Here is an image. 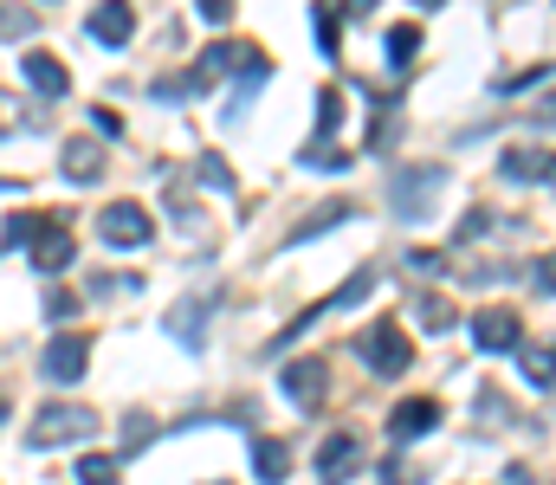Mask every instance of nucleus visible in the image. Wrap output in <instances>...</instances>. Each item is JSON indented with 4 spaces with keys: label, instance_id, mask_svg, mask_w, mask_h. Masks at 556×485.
<instances>
[{
    "label": "nucleus",
    "instance_id": "nucleus-12",
    "mask_svg": "<svg viewBox=\"0 0 556 485\" xmlns=\"http://www.w3.org/2000/svg\"><path fill=\"white\" fill-rule=\"evenodd\" d=\"M440 427V401L433 395H408V401H395V414H389V434L395 441H420V434H433Z\"/></svg>",
    "mask_w": 556,
    "mask_h": 485
},
{
    "label": "nucleus",
    "instance_id": "nucleus-31",
    "mask_svg": "<svg viewBox=\"0 0 556 485\" xmlns=\"http://www.w3.org/2000/svg\"><path fill=\"white\" fill-rule=\"evenodd\" d=\"M149 441H155V421H149V414H130V421H124V447L137 454V447H149Z\"/></svg>",
    "mask_w": 556,
    "mask_h": 485
},
{
    "label": "nucleus",
    "instance_id": "nucleus-14",
    "mask_svg": "<svg viewBox=\"0 0 556 485\" xmlns=\"http://www.w3.org/2000/svg\"><path fill=\"white\" fill-rule=\"evenodd\" d=\"M59 168H65V181H72V188H91V181H104V150H98V143H85V137H72V143L59 150Z\"/></svg>",
    "mask_w": 556,
    "mask_h": 485
},
{
    "label": "nucleus",
    "instance_id": "nucleus-29",
    "mask_svg": "<svg viewBox=\"0 0 556 485\" xmlns=\"http://www.w3.org/2000/svg\"><path fill=\"white\" fill-rule=\"evenodd\" d=\"M311 20H317V46H324V52H337V0H317V7H311Z\"/></svg>",
    "mask_w": 556,
    "mask_h": 485
},
{
    "label": "nucleus",
    "instance_id": "nucleus-21",
    "mask_svg": "<svg viewBox=\"0 0 556 485\" xmlns=\"http://www.w3.org/2000/svg\"><path fill=\"white\" fill-rule=\"evenodd\" d=\"M544 156H551V150L518 143V150H505V156H498V175H505V181H544Z\"/></svg>",
    "mask_w": 556,
    "mask_h": 485
},
{
    "label": "nucleus",
    "instance_id": "nucleus-19",
    "mask_svg": "<svg viewBox=\"0 0 556 485\" xmlns=\"http://www.w3.org/2000/svg\"><path fill=\"white\" fill-rule=\"evenodd\" d=\"M337 220H356V201L350 194H337V201H324V207H311L298 227H291V240H317V233H330Z\"/></svg>",
    "mask_w": 556,
    "mask_h": 485
},
{
    "label": "nucleus",
    "instance_id": "nucleus-33",
    "mask_svg": "<svg viewBox=\"0 0 556 485\" xmlns=\"http://www.w3.org/2000/svg\"><path fill=\"white\" fill-rule=\"evenodd\" d=\"M72 311H78V292L52 285V292H46V318H72Z\"/></svg>",
    "mask_w": 556,
    "mask_h": 485
},
{
    "label": "nucleus",
    "instance_id": "nucleus-30",
    "mask_svg": "<svg viewBox=\"0 0 556 485\" xmlns=\"http://www.w3.org/2000/svg\"><path fill=\"white\" fill-rule=\"evenodd\" d=\"M33 233H39L33 214H7V220H0V240H7V246H33Z\"/></svg>",
    "mask_w": 556,
    "mask_h": 485
},
{
    "label": "nucleus",
    "instance_id": "nucleus-3",
    "mask_svg": "<svg viewBox=\"0 0 556 485\" xmlns=\"http://www.w3.org/2000/svg\"><path fill=\"white\" fill-rule=\"evenodd\" d=\"M278 388H285V401H291L298 414H317V408L330 401V362H324V356H298V362H285Z\"/></svg>",
    "mask_w": 556,
    "mask_h": 485
},
{
    "label": "nucleus",
    "instance_id": "nucleus-24",
    "mask_svg": "<svg viewBox=\"0 0 556 485\" xmlns=\"http://www.w3.org/2000/svg\"><path fill=\"white\" fill-rule=\"evenodd\" d=\"M194 175H201L207 188H220V194L233 188V168H227V156H220V150H201V156H194Z\"/></svg>",
    "mask_w": 556,
    "mask_h": 485
},
{
    "label": "nucleus",
    "instance_id": "nucleus-20",
    "mask_svg": "<svg viewBox=\"0 0 556 485\" xmlns=\"http://www.w3.org/2000/svg\"><path fill=\"white\" fill-rule=\"evenodd\" d=\"M518 369H525V382L531 388H556V343H518Z\"/></svg>",
    "mask_w": 556,
    "mask_h": 485
},
{
    "label": "nucleus",
    "instance_id": "nucleus-18",
    "mask_svg": "<svg viewBox=\"0 0 556 485\" xmlns=\"http://www.w3.org/2000/svg\"><path fill=\"white\" fill-rule=\"evenodd\" d=\"M266 78H273V59H266V52H247V78H240V91H233V104H227V124H240V117L253 111V98L266 91Z\"/></svg>",
    "mask_w": 556,
    "mask_h": 485
},
{
    "label": "nucleus",
    "instance_id": "nucleus-40",
    "mask_svg": "<svg viewBox=\"0 0 556 485\" xmlns=\"http://www.w3.org/2000/svg\"><path fill=\"white\" fill-rule=\"evenodd\" d=\"M415 7H440V0H415Z\"/></svg>",
    "mask_w": 556,
    "mask_h": 485
},
{
    "label": "nucleus",
    "instance_id": "nucleus-26",
    "mask_svg": "<svg viewBox=\"0 0 556 485\" xmlns=\"http://www.w3.org/2000/svg\"><path fill=\"white\" fill-rule=\"evenodd\" d=\"M78 485H117V460L111 454H85L78 460Z\"/></svg>",
    "mask_w": 556,
    "mask_h": 485
},
{
    "label": "nucleus",
    "instance_id": "nucleus-15",
    "mask_svg": "<svg viewBox=\"0 0 556 485\" xmlns=\"http://www.w3.org/2000/svg\"><path fill=\"white\" fill-rule=\"evenodd\" d=\"M20 72H26V85H33L39 98H65V91H72V72H65L52 52H26V59H20Z\"/></svg>",
    "mask_w": 556,
    "mask_h": 485
},
{
    "label": "nucleus",
    "instance_id": "nucleus-13",
    "mask_svg": "<svg viewBox=\"0 0 556 485\" xmlns=\"http://www.w3.org/2000/svg\"><path fill=\"white\" fill-rule=\"evenodd\" d=\"M130 33H137V7L130 0H104L91 13V39L98 46H130Z\"/></svg>",
    "mask_w": 556,
    "mask_h": 485
},
{
    "label": "nucleus",
    "instance_id": "nucleus-27",
    "mask_svg": "<svg viewBox=\"0 0 556 485\" xmlns=\"http://www.w3.org/2000/svg\"><path fill=\"white\" fill-rule=\"evenodd\" d=\"M39 20L26 13V7H13V0H0V39H26Z\"/></svg>",
    "mask_w": 556,
    "mask_h": 485
},
{
    "label": "nucleus",
    "instance_id": "nucleus-38",
    "mask_svg": "<svg viewBox=\"0 0 556 485\" xmlns=\"http://www.w3.org/2000/svg\"><path fill=\"white\" fill-rule=\"evenodd\" d=\"M376 7H382V0H350L343 13H376Z\"/></svg>",
    "mask_w": 556,
    "mask_h": 485
},
{
    "label": "nucleus",
    "instance_id": "nucleus-23",
    "mask_svg": "<svg viewBox=\"0 0 556 485\" xmlns=\"http://www.w3.org/2000/svg\"><path fill=\"white\" fill-rule=\"evenodd\" d=\"M382 52H389V65H408L420 52V26L415 20H402V26H389V39H382Z\"/></svg>",
    "mask_w": 556,
    "mask_h": 485
},
{
    "label": "nucleus",
    "instance_id": "nucleus-5",
    "mask_svg": "<svg viewBox=\"0 0 556 485\" xmlns=\"http://www.w3.org/2000/svg\"><path fill=\"white\" fill-rule=\"evenodd\" d=\"M98 240L117 246V253H130V246H149V240H155V220H149L142 201H111V207L98 214Z\"/></svg>",
    "mask_w": 556,
    "mask_h": 485
},
{
    "label": "nucleus",
    "instance_id": "nucleus-28",
    "mask_svg": "<svg viewBox=\"0 0 556 485\" xmlns=\"http://www.w3.org/2000/svg\"><path fill=\"white\" fill-rule=\"evenodd\" d=\"M298 162H304V168H350V150H330V143H304V150H298Z\"/></svg>",
    "mask_w": 556,
    "mask_h": 485
},
{
    "label": "nucleus",
    "instance_id": "nucleus-10",
    "mask_svg": "<svg viewBox=\"0 0 556 485\" xmlns=\"http://www.w3.org/2000/svg\"><path fill=\"white\" fill-rule=\"evenodd\" d=\"M363 473V441L356 434H330L324 447H317V480L324 485H343Z\"/></svg>",
    "mask_w": 556,
    "mask_h": 485
},
{
    "label": "nucleus",
    "instance_id": "nucleus-4",
    "mask_svg": "<svg viewBox=\"0 0 556 485\" xmlns=\"http://www.w3.org/2000/svg\"><path fill=\"white\" fill-rule=\"evenodd\" d=\"M85 369H91V336H85V330H59V336L39 349V375L59 382V388H65V382H85Z\"/></svg>",
    "mask_w": 556,
    "mask_h": 485
},
{
    "label": "nucleus",
    "instance_id": "nucleus-25",
    "mask_svg": "<svg viewBox=\"0 0 556 485\" xmlns=\"http://www.w3.org/2000/svg\"><path fill=\"white\" fill-rule=\"evenodd\" d=\"M337 130H343V98H337V85H330V91L317 98V143L337 137Z\"/></svg>",
    "mask_w": 556,
    "mask_h": 485
},
{
    "label": "nucleus",
    "instance_id": "nucleus-1",
    "mask_svg": "<svg viewBox=\"0 0 556 485\" xmlns=\"http://www.w3.org/2000/svg\"><path fill=\"white\" fill-rule=\"evenodd\" d=\"M356 356H363L382 382H395V375H408V369H415V343H408V330H402L395 318L356 330Z\"/></svg>",
    "mask_w": 556,
    "mask_h": 485
},
{
    "label": "nucleus",
    "instance_id": "nucleus-9",
    "mask_svg": "<svg viewBox=\"0 0 556 485\" xmlns=\"http://www.w3.org/2000/svg\"><path fill=\"white\" fill-rule=\"evenodd\" d=\"M369 292H376V272H356V279L343 285V292H330L324 305H311L304 318H291V330H285V336H278V343H273V356H278V349H285V343H291V336H304V330H311V323L324 318V311H350V305H363Z\"/></svg>",
    "mask_w": 556,
    "mask_h": 485
},
{
    "label": "nucleus",
    "instance_id": "nucleus-32",
    "mask_svg": "<svg viewBox=\"0 0 556 485\" xmlns=\"http://www.w3.org/2000/svg\"><path fill=\"white\" fill-rule=\"evenodd\" d=\"M20 124H26V104H20L13 91H0V137H13Z\"/></svg>",
    "mask_w": 556,
    "mask_h": 485
},
{
    "label": "nucleus",
    "instance_id": "nucleus-37",
    "mask_svg": "<svg viewBox=\"0 0 556 485\" xmlns=\"http://www.w3.org/2000/svg\"><path fill=\"white\" fill-rule=\"evenodd\" d=\"M531 124H551V130H556V91L544 98V104H538V117H531Z\"/></svg>",
    "mask_w": 556,
    "mask_h": 485
},
{
    "label": "nucleus",
    "instance_id": "nucleus-36",
    "mask_svg": "<svg viewBox=\"0 0 556 485\" xmlns=\"http://www.w3.org/2000/svg\"><path fill=\"white\" fill-rule=\"evenodd\" d=\"M194 13H201L207 26H227V20H233V0H194Z\"/></svg>",
    "mask_w": 556,
    "mask_h": 485
},
{
    "label": "nucleus",
    "instance_id": "nucleus-35",
    "mask_svg": "<svg viewBox=\"0 0 556 485\" xmlns=\"http://www.w3.org/2000/svg\"><path fill=\"white\" fill-rule=\"evenodd\" d=\"M91 124H98V137H124V117L111 104H91Z\"/></svg>",
    "mask_w": 556,
    "mask_h": 485
},
{
    "label": "nucleus",
    "instance_id": "nucleus-39",
    "mask_svg": "<svg viewBox=\"0 0 556 485\" xmlns=\"http://www.w3.org/2000/svg\"><path fill=\"white\" fill-rule=\"evenodd\" d=\"M544 181H556V150H551V156H544Z\"/></svg>",
    "mask_w": 556,
    "mask_h": 485
},
{
    "label": "nucleus",
    "instance_id": "nucleus-11",
    "mask_svg": "<svg viewBox=\"0 0 556 485\" xmlns=\"http://www.w3.org/2000/svg\"><path fill=\"white\" fill-rule=\"evenodd\" d=\"M214 305H220V292H214V285H207V292H194V298H181V305L168 311V336H175V343H188V349H201V343H207V330H201V323H207Z\"/></svg>",
    "mask_w": 556,
    "mask_h": 485
},
{
    "label": "nucleus",
    "instance_id": "nucleus-17",
    "mask_svg": "<svg viewBox=\"0 0 556 485\" xmlns=\"http://www.w3.org/2000/svg\"><path fill=\"white\" fill-rule=\"evenodd\" d=\"M247 52H253V46H233V39H214V46H207V52L194 59V85L207 91V85H214V78H227V72H233V65H240Z\"/></svg>",
    "mask_w": 556,
    "mask_h": 485
},
{
    "label": "nucleus",
    "instance_id": "nucleus-6",
    "mask_svg": "<svg viewBox=\"0 0 556 485\" xmlns=\"http://www.w3.org/2000/svg\"><path fill=\"white\" fill-rule=\"evenodd\" d=\"M446 188V168H433V162H420V168H402L395 181H389V201H395V214L402 220H427V207H433V194Z\"/></svg>",
    "mask_w": 556,
    "mask_h": 485
},
{
    "label": "nucleus",
    "instance_id": "nucleus-16",
    "mask_svg": "<svg viewBox=\"0 0 556 485\" xmlns=\"http://www.w3.org/2000/svg\"><path fill=\"white\" fill-rule=\"evenodd\" d=\"M253 473L260 485H278L291 473V441H278V434H253Z\"/></svg>",
    "mask_w": 556,
    "mask_h": 485
},
{
    "label": "nucleus",
    "instance_id": "nucleus-2",
    "mask_svg": "<svg viewBox=\"0 0 556 485\" xmlns=\"http://www.w3.org/2000/svg\"><path fill=\"white\" fill-rule=\"evenodd\" d=\"M85 434H98V408H85V401H52V408H39L33 414V447H65V441H85Z\"/></svg>",
    "mask_w": 556,
    "mask_h": 485
},
{
    "label": "nucleus",
    "instance_id": "nucleus-7",
    "mask_svg": "<svg viewBox=\"0 0 556 485\" xmlns=\"http://www.w3.org/2000/svg\"><path fill=\"white\" fill-rule=\"evenodd\" d=\"M472 349H485V356H505V349H518L525 343V318L511 311V305H485V311H472Z\"/></svg>",
    "mask_w": 556,
    "mask_h": 485
},
{
    "label": "nucleus",
    "instance_id": "nucleus-8",
    "mask_svg": "<svg viewBox=\"0 0 556 485\" xmlns=\"http://www.w3.org/2000/svg\"><path fill=\"white\" fill-rule=\"evenodd\" d=\"M72 253H78V240H72V227L52 214V220H39V233H33V272L39 279H52V272H65L72 266Z\"/></svg>",
    "mask_w": 556,
    "mask_h": 485
},
{
    "label": "nucleus",
    "instance_id": "nucleus-34",
    "mask_svg": "<svg viewBox=\"0 0 556 485\" xmlns=\"http://www.w3.org/2000/svg\"><path fill=\"white\" fill-rule=\"evenodd\" d=\"M531 285H538L544 298L556 292V253H544V259H531Z\"/></svg>",
    "mask_w": 556,
    "mask_h": 485
},
{
    "label": "nucleus",
    "instance_id": "nucleus-22",
    "mask_svg": "<svg viewBox=\"0 0 556 485\" xmlns=\"http://www.w3.org/2000/svg\"><path fill=\"white\" fill-rule=\"evenodd\" d=\"M415 323H420V330H433V336H446V330L459 323V311H453V298H440V292H420V298H415Z\"/></svg>",
    "mask_w": 556,
    "mask_h": 485
}]
</instances>
